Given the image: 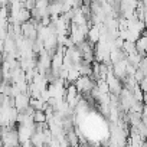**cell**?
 I'll list each match as a JSON object with an SVG mask.
<instances>
[{
	"mask_svg": "<svg viewBox=\"0 0 147 147\" xmlns=\"http://www.w3.org/2000/svg\"><path fill=\"white\" fill-rule=\"evenodd\" d=\"M32 118H33V123H45L46 121V114L40 110H35Z\"/></svg>",
	"mask_w": 147,
	"mask_h": 147,
	"instance_id": "1",
	"label": "cell"
}]
</instances>
